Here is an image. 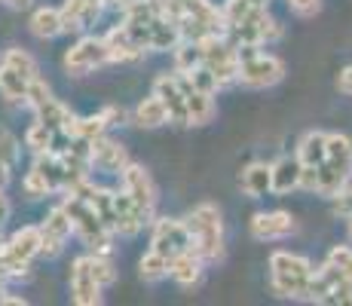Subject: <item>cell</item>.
I'll list each match as a JSON object with an SVG mask.
<instances>
[{"label":"cell","mask_w":352,"mask_h":306,"mask_svg":"<svg viewBox=\"0 0 352 306\" xmlns=\"http://www.w3.org/2000/svg\"><path fill=\"white\" fill-rule=\"evenodd\" d=\"M43 251V236H40V223H28V227L16 230L3 245V263L10 270V278H25L34 263V257H40Z\"/></svg>","instance_id":"7"},{"label":"cell","mask_w":352,"mask_h":306,"mask_svg":"<svg viewBox=\"0 0 352 306\" xmlns=\"http://www.w3.org/2000/svg\"><path fill=\"white\" fill-rule=\"evenodd\" d=\"M181 74V71H178ZM187 80L196 86V89H202V92H212V95H218L221 92V86H218V77H214L212 71H208L206 65H199V67H193V71H187L184 74Z\"/></svg>","instance_id":"31"},{"label":"cell","mask_w":352,"mask_h":306,"mask_svg":"<svg viewBox=\"0 0 352 306\" xmlns=\"http://www.w3.org/2000/svg\"><path fill=\"white\" fill-rule=\"evenodd\" d=\"M346 230H349V239H352V215L346 217Z\"/></svg>","instance_id":"45"},{"label":"cell","mask_w":352,"mask_h":306,"mask_svg":"<svg viewBox=\"0 0 352 306\" xmlns=\"http://www.w3.org/2000/svg\"><path fill=\"white\" fill-rule=\"evenodd\" d=\"M0 3H6L10 10H28V6L34 3V0H0Z\"/></svg>","instance_id":"42"},{"label":"cell","mask_w":352,"mask_h":306,"mask_svg":"<svg viewBox=\"0 0 352 306\" xmlns=\"http://www.w3.org/2000/svg\"><path fill=\"white\" fill-rule=\"evenodd\" d=\"M282 25L273 19V12L267 10V6H261V10L248 12L245 19H242L239 25H233V28L227 31V37L233 40L236 46H270L276 43V40H282Z\"/></svg>","instance_id":"10"},{"label":"cell","mask_w":352,"mask_h":306,"mask_svg":"<svg viewBox=\"0 0 352 306\" xmlns=\"http://www.w3.org/2000/svg\"><path fill=\"white\" fill-rule=\"evenodd\" d=\"M120 187L126 190L129 196L135 199V206L141 208V212L147 215V221H157V202H160V190L157 184H153L151 172H147L144 166H138V162H129L123 168V175H120Z\"/></svg>","instance_id":"11"},{"label":"cell","mask_w":352,"mask_h":306,"mask_svg":"<svg viewBox=\"0 0 352 306\" xmlns=\"http://www.w3.org/2000/svg\"><path fill=\"white\" fill-rule=\"evenodd\" d=\"M331 202H334V215L340 217V221H346V217L352 215V187L340 190V193H337Z\"/></svg>","instance_id":"37"},{"label":"cell","mask_w":352,"mask_h":306,"mask_svg":"<svg viewBox=\"0 0 352 306\" xmlns=\"http://www.w3.org/2000/svg\"><path fill=\"white\" fill-rule=\"evenodd\" d=\"M285 80V61L261 46H239V86L245 89H270Z\"/></svg>","instance_id":"6"},{"label":"cell","mask_w":352,"mask_h":306,"mask_svg":"<svg viewBox=\"0 0 352 306\" xmlns=\"http://www.w3.org/2000/svg\"><path fill=\"white\" fill-rule=\"evenodd\" d=\"M313 261L307 254L294 251H273L270 254V288L282 300H309V285H313Z\"/></svg>","instance_id":"1"},{"label":"cell","mask_w":352,"mask_h":306,"mask_svg":"<svg viewBox=\"0 0 352 306\" xmlns=\"http://www.w3.org/2000/svg\"><path fill=\"white\" fill-rule=\"evenodd\" d=\"M337 89L343 95H352V65H346L340 74H337Z\"/></svg>","instance_id":"39"},{"label":"cell","mask_w":352,"mask_h":306,"mask_svg":"<svg viewBox=\"0 0 352 306\" xmlns=\"http://www.w3.org/2000/svg\"><path fill=\"white\" fill-rule=\"evenodd\" d=\"M40 236H43V251H40V257L56 261L74 236V221L65 206H52L50 212H46V217L40 221Z\"/></svg>","instance_id":"13"},{"label":"cell","mask_w":352,"mask_h":306,"mask_svg":"<svg viewBox=\"0 0 352 306\" xmlns=\"http://www.w3.org/2000/svg\"><path fill=\"white\" fill-rule=\"evenodd\" d=\"M151 248H157L168 261L181 251L193 248V236L184 217H157L151 223Z\"/></svg>","instance_id":"12"},{"label":"cell","mask_w":352,"mask_h":306,"mask_svg":"<svg viewBox=\"0 0 352 306\" xmlns=\"http://www.w3.org/2000/svg\"><path fill=\"white\" fill-rule=\"evenodd\" d=\"M132 122L138 129H160V126H166V122H168V111H166V105H162V98L157 92H151L147 98L138 101V107L132 111Z\"/></svg>","instance_id":"26"},{"label":"cell","mask_w":352,"mask_h":306,"mask_svg":"<svg viewBox=\"0 0 352 306\" xmlns=\"http://www.w3.org/2000/svg\"><path fill=\"white\" fill-rule=\"evenodd\" d=\"M309 300L322 303V306H352V278L343 273L340 267H334L331 261H324L322 267H316V273H313Z\"/></svg>","instance_id":"8"},{"label":"cell","mask_w":352,"mask_h":306,"mask_svg":"<svg viewBox=\"0 0 352 306\" xmlns=\"http://www.w3.org/2000/svg\"><path fill=\"white\" fill-rule=\"evenodd\" d=\"M104 65H111V52H107L104 37H96V34H83L62 56V67L71 77H86Z\"/></svg>","instance_id":"9"},{"label":"cell","mask_w":352,"mask_h":306,"mask_svg":"<svg viewBox=\"0 0 352 306\" xmlns=\"http://www.w3.org/2000/svg\"><path fill=\"white\" fill-rule=\"evenodd\" d=\"M107 52H111V65H135V61L144 58L147 46L135 37L126 25H113L111 31L104 34Z\"/></svg>","instance_id":"17"},{"label":"cell","mask_w":352,"mask_h":306,"mask_svg":"<svg viewBox=\"0 0 352 306\" xmlns=\"http://www.w3.org/2000/svg\"><path fill=\"white\" fill-rule=\"evenodd\" d=\"M324 261H331L334 267H340L343 273L352 278V245H334V248L328 251V257Z\"/></svg>","instance_id":"34"},{"label":"cell","mask_w":352,"mask_h":306,"mask_svg":"<svg viewBox=\"0 0 352 306\" xmlns=\"http://www.w3.org/2000/svg\"><path fill=\"white\" fill-rule=\"evenodd\" d=\"M10 215H12V206H10V199H6L3 187H0V227H3V223L10 221Z\"/></svg>","instance_id":"40"},{"label":"cell","mask_w":352,"mask_h":306,"mask_svg":"<svg viewBox=\"0 0 352 306\" xmlns=\"http://www.w3.org/2000/svg\"><path fill=\"white\" fill-rule=\"evenodd\" d=\"M111 129H107V122L101 113H92V117H83L80 120V138H86V141H96L101 138V135H107Z\"/></svg>","instance_id":"32"},{"label":"cell","mask_w":352,"mask_h":306,"mask_svg":"<svg viewBox=\"0 0 352 306\" xmlns=\"http://www.w3.org/2000/svg\"><path fill=\"white\" fill-rule=\"evenodd\" d=\"M254 10H261L254 0H224V3H221V12H224V28L230 31L233 25H239L242 19H245L248 12H254Z\"/></svg>","instance_id":"29"},{"label":"cell","mask_w":352,"mask_h":306,"mask_svg":"<svg viewBox=\"0 0 352 306\" xmlns=\"http://www.w3.org/2000/svg\"><path fill=\"white\" fill-rule=\"evenodd\" d=\"M239 187L245 196H252V199H261V196L273 193V162H248L245 168L239 172Z\"/></svg>","instance_id":"21"},{"label":"cell","mask_w":352,"mask_h":306,"mask_svg":"<svg viewBox=\"0 0 352 306\" xmlns=\"http://www.w3.org/2000/svg\"><path fill=\"white\" fill-rule=\"evenodd\" d=\"M181 83H184V92H187V111H190V126H208V122L218 117V105H214V95H212V92L196 89V86L184 77V74H181Z\"/></svg>","instance_id":"22"},{"label":"cell","mask_w":352,"mask_h":306,"mask_svg":"<svg viewBox=\"0 0 352 306\" xmlns=\"http://www.w3.org/2000/svg\"><path fill=\"white\" fill-rule=\"evenodd\" d=\"M248 230L257 242H282L288 236L297 233V221L294 215L285 208H273V212H257L248 221Z\"/></svg>","instance_id":"16"},{"label":"cell","mask_w":352,"mask_h":306,"mask_svg":"<svg viewBox=\"0 0 352 306\" xmlns=\"http://www.w3.org/2000/svg\"><path fill=\"white\" fill-rule=\"evenodd\" d=\"M349 184H352V138L343 132H328V156H324V162L319 166L316 196L334 199Z\"/></svg>","instance_id":"3"},{"label":"cell","mask_w":352,"mask_h":306,"mask_svg":"<svg viewBox=\"0 0 352 306\" xmlns=\"http://www.w3.org/2000/svg\"><path fill=\"white\" fill-rule=\"evenodd\" d=\"M46 98H52V89H50V83H46L43 77H37L31 83V89H28V101H25V107H31V111H34V107L43 105Z\"/></svg>","instance_id":"35"},{"label":"cell","mask_w":352,"mask_h":306,"mask_svg":"<svg viewBox=\"0 0 352 306\" xmlns=\"http://www.w3.org/2000/svg\"><path fill=\"white\" fill-rule=\"evenodd\" d=\"M153 92L162 98L168 111V122L178 129H187L190 126V111H187V92H184V83H181V74L172 71V74H160L153 80Z\"/></svg>","instance_id":"14"},{"label":"cell","mask_w":352,"mask_h":306,"mask_svg":"<svg viewBox=\"0 0 352 306\" xmlns=\"http://www.w3.org/2000/svg\"><path fill=\"white\" fill-rule=\"evenodd\" d=\"M0 303H3V306H25L28 300H25V297H16V294H10V291H3V294H0Z\"/></svg>","instance_id":"41"},{"label":"cell","mask_w":352,"mask_h":306,"mask_svg":"<svg viewBox=\"0 0 352 306\" xmlns=\"http://www.w3.org/2000/svg\"><path fill=\"white\" fill-rule=\"evenodd\" d=\"M193 236V248L202 254L206 263H221L227 254V239H224V217L214 202H199L190 208L184 217Z\"/></svg>","instance_id":"2"},{"label":"cell","mask_w":352,"mask_h":306,"mask_svg":"<svg viewBox=\"0 0 352 306\" xmlns=\"http://www.w3.org/2000/svg\"><path fill=\"white\" fill-rule=\"evenodd\" d=\"M56 138H58V135L52 132V129L46 126V122L34 120L31 126H28V132H25V147H28L34 156L50 153V151H56Z\"/></svg>","instance_id":"27"},{"label":"cell","mask_w":352,"mask_h":306,"mask_svg":"<svg viewBox=\"0 0 352 306\" xmlns=\"http://www.w3.org/2000/svg\"><path fill=\"white\" fill-rule=\"evenodd\" d=\"M104 6H111V10H120V12H123L126 6H129V0H104Z\"/></svg>","instance_id":"44"},{"label":"cell","mask_w":352,"mask_h":306,"mask_svg":"<svg viewBox=\"0 0 352 306\" xmlns=\"http://www.w3.org/2000/svg\"><path fill=\"white\" fill-rule=\"evenodd\" d=\"M62 206L67 208V215H71L74 221V236H77L80 242L86 245V251H98V254H111L113 248V230L107 227L104 221L98 217V212L92 208L89 199H83V196H74V193H65Z\"/></svg>","instance_id":"4"},{"label":"cell","mask_w":352,"mask_h":306,"mask_svg":"<svg viewBox=\"0 0 352 306\" xmlns=\"http://www.w3.org/2000/svg\"><path fill=\"white\" fill-rule=\"evenodd\" d=\"M10 178H12V168L6 166V162H0V187H6V184H10Z\"/></svg>","instance_id":"43"},{"label":"cell","mask_w":352,"mask_h":306,"mask_svg":"<svg viewBox=\"0 0 352 306\" xmlns=\"http://www.w3.org/2000/svg\"><path fill=\"white\" fill-rule=\"evenodd\" d=\"M40 77V65L22 46H12L0 56V95L10 105H25L28 101L31 83Z\"/></svg>","instance_id":"5"},{"label":"cell","mask_w":352,"mask_h":306,"mask_svg":"<svg viewBox=\"0 0 352 306\" xmlns=\"http://www.w3.org/2000/svg\"><path fill=\"white\" fill-rule=\"evenodd\" d=\"M101 3H104V0H101Z\"/></svg>","instance_id":"46"},{"label":"cell","mask_w":352,"mask_h":306,"mask_svg":"<svg viewBox=\"0 0 352 306\" xmlns=\"http://www.w3.org/2000/svg\"><path fill=\"white\" fill-rule=\"evenodd\" d=\"M22 190L31 196V199H40V196H50V193H56V187H52L50 178H46V175L40 172L37 166H31V172L22 178Z\"/></svg>","instance_id":"30"},{"label":"cell","mask_w":352,"mask_h":306,"mask_svg":"<svg viewBox=\"0 0 352 306\" xmlns=\"http://www.w3.org/2000/svg\"><path fill=\"white\" fill-rule=\"evenodd\" d=\"M285 3H288V10L300 19H313V16H319V10H322V0H285Z\"/></svg>","instance_id":"36"},{"label":"cell","mask_w":352,"mask_h":306,"mask_svg":"<svg viewBox=\"0 0 352 306\" xmlns=\"http://www.w3.org/2000/svg\"><path fill=\"white\" fill-rule=\"evenodd\" d=\"M297 160H300V166H316L319 168L324 162V156H328V132H319V129H309V132L300 135V141H297Z\"/></svg>","instance_id":"24"},{"label":"cell","mask_w":352,"mask_h":306,"mask_svg":"<svg viewBox=\"0 0 352 306\" xmlns=\"http://www.w3.org/2000/svg\"><path fill=\"white\" fill-rule=\"evenodd\" d=\"M126 166H129V153L120 141L107 138V135H101V138L92 141V172L117 175L120 178Z\"/></svg>","instance_id":"18"},{"label":"cell","mask_w":352,"mask_h":306,"mask_svg":"<svg viewBox=\"0 0 352 306\" xmlns=\"http://www.w3.org/2000/svg\"><path fill=\"white\" fill-rule=\"evenodd\" d=\"M28 28L37 40H56L65 34V19H62V6H40L31 12Z\"/></svg>","instance_id":"23"},{"label":"cell","mask_w":352,"mask_h":306,"mask_svg":"<svg viewBox=\"0 0 352 306\" xmlns=\"http://www.w3.org/2000/svg\"><path fill=\"white\" fill-rule=\"evenodd\" d=\"M98 113H101V117H104L107 129H117V126H123V122L129 120V113L123 111V107H117V105H104Z\"/></svg>","instance_id":"38"},{"label":"cell","mask_w":352,"mask_h":306,"mask_svg":"<svg viewBox=\"0 0 352 306\" xmlns=\"http://www.w3.org/2000/svg\"><path fill=\"white\" fill-rule=\"evenodd\" d=\"M202 273H206V261L196 248H187L181 254H175L168 261V276L181 285V288H193V285L202 282Z\"/></svg>","instance_id":"20"},{"label":"cell","mask_w":352,"mask_h":306,"mask_svg":"<svg viewBox=\"0 0 352 306\" xmlns=\"http://www.w3.org/2000/svg\"><path fill=\"white\" fill-rule=\"evenodd\" d=\"M71 300L77 306H98L101 303V291L104 285L98 282L96 270H92V261H89V251L80 257H74L71 263Z\"/></svg>","instance_id":"15"},{"label":"cell","mask_w":352,"mask_h":306,"mask_svg":"<svg viewBox=\"0 0 352 306\" xmlns=\"http://www.w3.org/2000/svg\"><path fill=\"white\" fill-rule=\"evenodd\" d=\"M144 227H151L147 215L135 206V199L126 193L123 187L117 190V215H113V233L123 236V239H135Z\"/></svg>","instance_id":"19"},{"label":"cell","mask_w":352,"mask_h":306,"mask_svg":"<svg viewBox=\"0 0 352 306\" xmlns=\"http://www.w3.org/2000/svg\"><path fill=\"white\" fill-rule=\"evenodd\" d=\"M138 276L144 278V282H162V278L168 276V257L166 254H160L157 248H151V251H144V257L138 261Z\"/></svg>","instance_id":"28"},{"label":"cell","mask_w":352,"mask_h":306,"mask_svg":"<svg viewBox=\"0 0 352 306\" xmlns=\"http://www.w3.org/2000/svg\"><path fill=\"white\" fill-rule=\"evenodd\" d=\"M19 156H22V147L12 138L10 132H0V162H6L10 168L19 166Z\"/></svg>","instance_id":"33"},{"label":"cell","mask_w":352,"mask_h":306,"mask_svg":"<svg viewBox=\"0 0 352 306\" xmlns=\"http://www.w3.org/2000/svg\"><path fill=\"white\" fill-rule=\"evenodd\" d=\"M300 160L294 156H279L273 162V193L285 196L291 190H300Z\"/></svg>","instance_id":"25"}]
</instances>
